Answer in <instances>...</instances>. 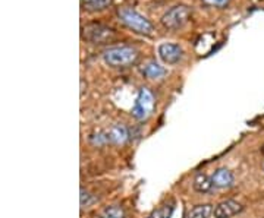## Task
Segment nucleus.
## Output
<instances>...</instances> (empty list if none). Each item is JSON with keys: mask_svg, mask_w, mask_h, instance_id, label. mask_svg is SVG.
Returning a JSON list of instances; mask_svg holds the SVG:
<instances>
[{"mask_svg": "<svg viewBox=\"0 0 264 218\" xmlns=\"http://www.w3.org/2000/svg\"><path fill=\"white\" fill-rule=\"evenodd\" d=\"M118 16L128 28L134 29L138 34L150 35L153 32V25L150 24V21L145 16H142L139 12H137L135 9H132V8H126V6L119 8L118 9Z\"/></svg>", "mask_w": 264, "mask_h": 218, "instance_id": "nucleus-1", "label": "nucleus"}, {"mask_svg": "<svg viewBox=\"0 0 264 218\" xmlns=\"http://www.w3.org/2000/svg\"><path fill=\"white\" fill-rule=\"evenodd\" d=\"M103 59L109 66H116V67L129 66V64L135 63V60L138 59V52L134 47H129V46L112 47V49L104 52Z\"/></svg>", "mask_w": 264, "mask_h": 218, "instance_id": "nucleus-2", "label": "nucleus"}, {"mask_svg": "<svg viewBox=\"0 0 264 218\" xmlns=\"http://www.w3.org/2000/svg\"><path fill=\"white\" fill-rule=\"evenodd\" d=\"M154 110V97L150 92L149 88H141L137 95V100L134 103V107H132V116L142 122V120H147L149 117L153 113Z\"/></svg>", "mask_w": 264, "mask_h": 218, "instance_id": "nucleus-3", "label": "nucleus"}, {"mask_svg": "<svg viewBox=\"0 0 264 218\" xmlns=\"http://www.w3.org/2000/svg\"><path fill=\"white\" fill-rule=\"evenodd\" d=\"M189 19V9L184 5H178L173 6L170 11L164 13L163 18H162V25L166 29H170V31H175L179 29L188 22Z\"/></svg>", "mask_w": 264, "mask_h": 218, "instance_id": "nucleus-4", "label": "nucleus"}, {"mask_svg": "<svg viewBox=\"0 0 264 218\" xmlns=\"http://www.w3.org/2000/svg\"><path fill=\"white\" fill-rule=\"evenodd\" d=\"M84 37L96 44H103L107 43L114 37V31L112 28L101 24H91L84 28Z\"/></svg>", "mask_w": 264, "mask_h": 218, "instance_id": "nucleus-5", "label": "nucleus"}, {"mask_svg": "<svg viewBox=\"0 0 264 218\" xmlns=\"http://www.w3.org/2000/svg\"><path fill=\"white\" fill-rule=\"evenodd\" d=\"M157 52L160 59L167 64H176L182 59V54H184L182 49L175 43H162Z\"/></svg>", "mask_w": 264, "mask_h": 218, "instance_id": "nucleus-6", "label": "nucleus"}, {"mask_svg": "<svg viewBox=\"0 0 264 218\" xmlns=\"http://www.w3.org/2000/svg\"><path fill=\"white\" fill-rule=\"evenodd\" d=\"M104 135H106L107 143H113V145H122L129 139V132L122 123H116L109 129H106Z\"/></svg>", "mask_w": 264, "mask_h": 218, "instance_id": "nucleus-7", "label": "nucleus"}, {"mask_svg": "<svg viewBox=\"0 0 264 218\" xmlns=\"http://www.w3.org/2000/svg\"><path fill=\"white\" fill-rule=\"evenodd\" d=\"M241 211H242V205L239 202L233 199H227L214 208L213 214L214 218H232L238 215Z\"/></svg>", "mask_w": 264, "mask_h": 218, "instance_id": "nucleus-8", "label": "nucleus"}, {"mask_svg": "<svg viewBox=\"0 0 264 218\" xmlns=\"http://www.w3.org/2000/svg\"><path fill=\"white\" fill-rule=\"evenodd\" d=\"M212 181H213L214 188L226 189L233 185V174L227 168H217L212 176Z\"/></svg>", "mask_w": 264, "mask_h": 218, "instance_id": "nucleus-9", "label": "nucleus"}, {"mask_svg": "<svg viewBox=\"0 0 264 218\" xmlns=\"http://www.w3.org/2000/svg\"><path fill=\"white\" fill-rule=\"evenodd\" d=\"M142 75L149 79H162L166 75V69L157 62H149L142 67Z\"/></svg>", "mask_w": 264, "mask_h": 218, "instance_id": "nucleus-10", "label": "nucleus"}, {"mask_svg": "<svg viewBox=\"0 0 264 218\" xmlns=\"http://www.w3.org/2000/svg\"><path fill=\"white\" fill-rule=\"evenodd\" d=\"M194 189L198 193H207L212 191L213 188V181L212 179L207 176V174H202V173H198L194 179V183H192Z\"/></svg>", "mask_w": 264, "mask_h": 218, "instance_id": "nucleus-11", "label": "nucleus"}, {"mask_svg": "<svg viewBox=\"0 0 264 218\" xmlns=\"http://www.w3.org/2000/svg\"><path fill=\"white\" fill-rule=\"evenodd\" d=\"M213 208L209 204H204V205H197L194 206L192 209H189L188 214L185 218H209L213 214Z\"/></svg>", "mask_w": 264, "mask_h": 218, "instance_id": "nucleus-12", "label": "nucleus"}, {"mask_svg": "<svg viewBox=\"0 0 264 218\" xmlns=\"http://www.w3.org/2000/svg\"><path fill=\"white\" fill-rule=\"evenodd\" d=\"M113 3V0H82V8L85 11H101L106 9L107 6H110Z\"/></svg>", "mask_w": 264, "mask_h": 218, "instance_id": "nucleus-13", "label": "nucleus"}, {"mask_svg": "<svg viewBox=\"0 0 264 218\" xmlns=\"http://www.w3.org/2000/svg\"><path fill=\"white\" fill-rule=\"evenodd\" d=\"M173 209H175L173 204H164L159 206L157 209H154L147 218H170L173 214Z\"/></svg>", "mask_w": 264, "mask_h": 218, "instance_id": "nucleus-14", "label": "nucleus"}, {"mask_svg": "<svg viewBox=\"0 0 264 218\" xmlns=\"http://www.w3.org/2000/svg\"><path fill=\"white\" fill-rule=\"evenodd\" d=\"M100 218H125V212H124V209L119 208V206H109V208H106V209L101 212Z\"/></svg>", "mask_w": 264, "mask_h": 218, "instance_id": "nucleus-15", "label": "nucleus"}, {"mask_svg": "<svg viewBox=\"0 0 264 218\" xmlns=\"http://www.w3.org/2000/svg\"><path fill=\"white\" fill-rule=\"evenodd\" d=\"M79 199H81V206H82V208H87V206H90L94 202L93 195H90L85 189H81V196H79Z\"/></svg>", "mask_w": 264, "mask_h": 218, "instance_id": "nucleus-16", "label": "nucleus"}, {"mask_svg": "<svg viewBox=\"0 0 264 218\" xmlns=\"http://www.w3.org/2000/svg\"><path fill=\"white\" fill-rule=\"evenodd\" d=\"M206 5H209V6H225V5H227V2L229 0H202Z\"/></svg>", "mask_w": 264, "mask_h": 218, "instance_id": "nucleus-17", "label": "nucleus"}, {"mask_svg": "<svg viewBox=\"0 0 264 218\" xmlns=\"http://www.w3.org/2000/svg\"><path fill=\"white\" fill-rule=\"evenodd\" d=\"M263 154H264V147H263Z\"/></svg>", "mask_w": 264, "mask_h": 218, "instance_id": "nucleus-18", "label": "nucleus"}]
</instances>
